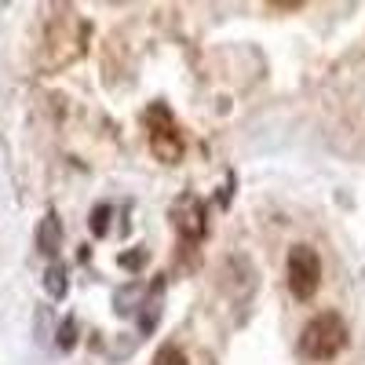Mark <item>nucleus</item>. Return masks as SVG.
<instances>
[{
  "mask_svg": "<svg viewBox=\"0 0 365 365\" xmlns=\"http://www.w3.org/2000/svg\"><path fill=\"white\" fill-rule=\"evenodd\" d=\"M91 37V26L73 11V8H58L44 29V70H63L84 55Z\"/></svg>",
  "mask_w": 365,
  "mask_h": 365,
  "instance_id": "nucleus-1",
  "label": "nucleus"
},
{
  "mask_svg": "<svg viewBox=\"0 0 365 365\" xmlns=\"http://www.w3.org/2000/svg\"><path fill=\"white\" fill-rule=\"evenodd\" d=\"M347 322L336 311H322L314 314L299 332V351L307 354L311 361H332L344 347H347Z\"/></svg>",
  "mask_w": 365,
  "mask_h": 365,
  "instance_id": "nucleus-2",
  "label": "nucleus"
},
{
  "mask_svg": "<svg viewBox=\"0 0 365 365\" xmlns=\"http://www.w3.org/2000/svg\"><path fill=\"white\" fill-rule=\"evenodd\" d=\"M143 125H146V139H150V150L161 165H175L182 158V135H179V125L165 103H154L146 113H143Z\"/></svg>",
  "mask_w": 365,
  "mask_h": 365,
  "instance_id": "nucleus-3",
  "label": "nucleus"
},
{
  "mask_svg": "<svg viewBox=\"0 0 365 365\" xmlns=\"http://www.w3.org/2000/svg\"><path fill=\"white\" fill-rule=\"evenodd\" d=\"M285 278H289V292L296 299H311L322 285V259L311 245H292L289 249V263H285Z\"/></svg>",
  "mask_w": 365,
  "mask_h": 365,
  "instance_id": "nucleus-4",
  "label": "nucleus"
},
{
  "mask_svg": "<svg viewBox=\"0 0 365 365\" xmlns=\"http://www.w3.org/2000/svg\"><path fill=\"white\" fill-rule=\"evenodd\" d=\"M172 227L187 237V241H201L208 234V216H205V201L194 194H182L172 205Z\"/></svg>",
  "mask_w": 365,
  "mask_h": 365,
  "instance_id": "nucleus-5",
  "label": "nucleus"
},
{
  "mask_svg": "<svg viewBox=\"0 0 365 365\" xmlns=\"http://www.w3.org/2000/svg\"><path fill=\"white\" fill-rule=\"evenodd\" d=\"M58 237H63L58 216H44V223H41V230H37V249H41L44 256H55V249H58Z\"/></svg>",
  "mask_w": 365,
  "mask_h": 365,
  "instance_id": "nucleus-6",
  "label": "nucleus"
},
{
  "mask_svg": "<svg viewBox=\"0 0 365 365\" xmlns=\"http://www.w3.org/2000/svg\"><path fill=\"white\" fill-rule=\"evenodd\" d=\"M48 292H51L55 299L66 296V270H63V267H48Z\"/></svg>",
  "mask_w": 365,
  "mask_h": 365,
  "instance_id": "nucleus-7",
  "label": "nucleus"
},
{
  "mask_svg": "<svg viewBox=\"0 0 365 365\" xmlns=\"http://www.w3.org/2000/svg\"><path fill=\"white\" fill-rule=\"evenodd\" d=\"M154 365H190V361H187V354H182L179 347H161Z\"/></svg>",
  "mask_w": 365,
  "mask_h": 365,
  "instance_id": "nucleus-8",
  "label": "nucleus"
},
{
  "mask_svg": "<svg viewBox=\"0 0 365 365\" xmlns=\"http://www.w3.org/2000/svg\"><path fill=\"white\" fill-rule=\"evenodd\" d=\"M106 216H110V205H99L96 216H91V227H96V234H106Z\"/></svg>",
  "mask_w": 365,
  "mask_h": 365,
  "instance_id": "nucleus-9",
  "label": "nucleus"
},
{
  "mask_svg": "<svg viewBox=\"0 0 365 365\" xmlns=\"http://www.w3.org/2000/svg\"><path fill=\"white\" fill-rule=\"evenodd\" d=\"M58 344H63V347H73V322L63 325V340H58Z\"/></svg>",
  "mask_w": 365,
  "mask_h": 365,
  "instance_id": "nucleus-10",
  "label": "nucleus"
}]
</instances>
